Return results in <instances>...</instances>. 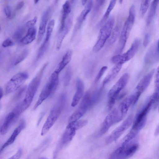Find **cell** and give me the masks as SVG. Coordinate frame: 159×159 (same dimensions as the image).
<instances>
[{
  "label": "cell",
  "mask_w": 159,
  "mask_h": 159,
  "mask_svg": "<svg viewBox=\"0 0 159 159\" xmlns=\"http://www.w3.org/2000/svg\"><path fill=\"white\" fill-rule=\"evenodd\" d=\"M116 1V0H111L110 1L106 11L102 19L97 25V27L99 28L102 26L103 24L108 19L111 12L115 5Z\"/></svg>",
  "instance_id": "cell-29"
},
{
  "label": "cell",
  "mask_w": 159,
  "mask_h": 159,
  "mask_svg": "<svg viewBox=\"0 0 159 159\" xmlns=\"http://www.w3.org/2000/svg\"><path fill=\"white\" fill-rule=\"evenodd\" d=\"M91 95L89 92L85 94L78 109L69 117V122L76 121L83 116L91 106Z\"/></svg>",
  "instance_id": "cell-11"
},
{
  "label": "cell",
  "mask_w": 159,
  "mask_h": 159,
  "mask_svg": "<svg viewBox=\"0 0 159 159\" xmlns=\"http://www.w3.org/2000/svg\"><path fill=\"white\" fill-rule=\"evenodd\" d=\"M72 21V16H70L66 21L64 28L59 30L56 45V49L57 50H59L60 49L64 39L71 28Z\"/></svg>",
  "instance_id": "cell-15"
},
{
  "label": "cell",
  "mask_w": 159,
  "mask_h": 159,
  "mask_svg": "<svg viewBox=\"0 0 159 159\" xmlns=\"http://www.w3.org/2000/svg\"><path fill=\"white\" fill-rule=\"evenodd\" d=\"M120 27L118 25L113 30L110 36L109 41V43L110 45L113 44L116 41L120 36Z\"/></svg>",
  "instance_id": "cell-30"
},
{
  "label": "cell",
  "mask_w": 159,
  "mask_h": 159,
  "mask_svg": "<svg viewBox=\"0 0 159 159\" xmlns=\"http://www.w3.org/2000/svg\"><path fill=\"white\" fill-rule=\"evenodd\" d=\"M88 1L87 0H82L81 2L83 6L85 5L87 3Z\"/></svg>",
  "instance_id": "cell-50"
},
{
  "label": "cell",
  "mask_w": 159,
  "mask_h": 159,
  "mask_svg": "<svg viewBox=\"0 0 159 159\" xmlns=\"http://www.w3.org/2000/svg\"><path fill=\"white\" fill-rule=\"evenodd\" d=\"M21 114L15 108L6 117L0 128L1 135L5 134L11 127L16 122Z\"/></svg>",
  "instance_id": "cell-13"
},
{
  "label": "cell",
  "mask_w": 159,
  "mask_h": 159,
  "mask_svg": "<svg viewBox=\"0 0 159 159\" xmlns=\"http://www.w3.org/2000/svg\"><path fill=\"white\" fill-rule=\"evenodd\" d=\"M72 52L68 50L63 56L62 60L58 64L54 72L59 74V73L70 62L72 57Z\"/></svg>",
  "instance_id": "cell-23"
},
{
  "label": "cell",
  "mask_w": 159,
  "mask_h": 159,
  "mask_svg": "<svg viewBox=\"0 0 159 159\" xmlns=\"http://www.w3.org/2000/svg\"><path fill=\"white\" fill-rule=\"evenodd\" d=\"M3 91L2 88L0 87V99H1L2 98L3 95Z\"/></svg>",
  "instance_id": "cell-49"
},
{
  "label": "cell",
  "mask_w": 159,
  "mask_h": 159,
  "mask_svg": "<svg viewBox=\"0 0 159 159\" xmlns=\"http://www.w3.org/2000/svg\"><path fill=\"white\" fill-rule=\"evenodd\" d=\"M29 76L26 72H20L14 75L5 86V93L7 95L17 90L28 79Z\"/></svg>",
  "instance_id": "cell-10"
},
{
  "label": "cell",
  "mask_w": 159,
  "mask_h": 159,
  "mask_svg": "<svg viewBox=\"0 0 159 159\" xmlns=\"http://www.w3.org/2000/svg\"><path fill=\"white\" fill-rule=\"evenodd\" d=\"M22 153V150L21 149H18L17 152L13 156L8 159H19Z\"/></svg>",
  "instance_id": "cell-45"
},
{
  "label": "cell",
  "mask_w": 159,
  "mask_h": 159,
  "mask_svg": "<svg viewBox=\"0 0 159 159\" xmlns=\"http://www.w3.org/2000/svg\"><path fill=\"white\" fill-rule=\"evenodd\" d=\"M149 35L147 33L146 34L145 36L143 41V45L144 47H147L149 43Z\"/></svg>",
  "instance_id": "cell-46"
},
{
  "label": "cell",
  "mask_w": 159,
  "mask_h": 159,
  "mask_svg": "<svg viewBox=\"0 0 159 159\" xmlns=\"http://www.w3.org/2000/svg\"><path fill=\"white\" fill-rule=\"evenodd\" d=\"M103 89V86L101 87L98 90H97L92 96H91V107L95 104L99 100L102 95Z\"/></svg>",
  "instance_id": "cell-32"
},
{
  "label": "cell",
  "mask_w": 159,
  "mask_h": 159,
  "mask_svg": "<svg viewBox=\"0 0 159 159\" xmlns=\"http://www.w3.org/2000/svg\"><path fill=\"white\" fill-rule=\"evenodd\" d=\"M26 28L25 27H21L17 29L14 33L13 37L16 40H20L22 38Z\"/></svg>",
  "instance_id": "cell-39"
},
{
  "label": "cell",
  "mask_w": 159,
  "mask_h": 159,
  "mask_svg": "<svg viewBox=\"0 0 159 159\" xmlns=\"http://www.w3.org/2000/svg\"><path fill=\"white\" fill-rule=\"evenodd\" d=\"M41 159H46V158H42Z\"/></svg>",
  "instance_id": "cell-53"
},
{
  "label": "cell",
  "mask_w": 159,
  "mask_h": 159,
  "mask_svg": "<svg viewBox=\"0 0 159 159\" xmlns=\"http://www.w3.org/2000/svg\"><path fill=\"white\" fill-rule=\"evenodd\" d=\"M49 42H46L44 41L40 47L36 57L37 60L40 59L44 54L46 52L49 44Z\"/></svg>",
  "instance_id": "cell-34"
},
{
  "label": "cell",
  "mask_w": 159,
  "mask_h": 159,
  "mask_svg": "<svg viewBox=\"0 0 159 159\" xmlns=\"http://www.w3.org/2000/svg\"><path fill=\"white\" fill-rule=\"evenodd\" d=\"M24 5V2L23 1L19 2L16 5V10H18L21 9Z\"/></svg>",
  "instance_id": "cell-47"
},
{
  "label": "cell",
  "mask_w": 159,
  "mask_h": 159,
  "mask_svg": "<svg viewBox=\"0 0 159 159\" xmlns=\"http://www.w3.org/2000/svg\"><path fill=\"white\" fill-rule=\"evenodd\" d=\"M129 78V75L128 74H124L109 90L108 94V107L109 110L112 107L120 92L127 84Z\"/></svg>",
  "instance_id": "cell-6"
},
{
  "label": "cell",
  "mask_w": 159,
  "mask_h": 159,
  "mask_svg": "<svg viewBox=\"0 0 159 159\" xmlns=\"http://www.w3.org/2000/svg\"><path fill=\"white\" fill-rule=\"evenodd\" d=\"M55 21L54 19L51 20L49 22L47 28L46 36L44 40L49 42L54 26Z\"/></svg>",
  "instance_id": "cell-35"
},
{
  "label": "cell",
  "mask_w": 159,
  "mask_h": 159,
  "mask_svg": "<svg viewBox=\"0 0 159 159\" xmlns=\"http://www.w3.org/2000/svg\"><path fill=\"white\" fill-rule=\"evenodd\" d=\"M76 130L68 124L62 136L61 145H64L70 142L76 134Z\"/></svg>",
  "instance_id": "cell-21"
},
{
  "label": "cell",
  "mask_w": 159,
  "mask_h": 159,
  "mask_svg": "<svg viewBox=\"0 0 159 159\" xmlns=\"http://www.w3.org/2000/svg\"><path fill=\"white\" fill-rule=\"evenodd\" d=\"M155 101V105L159 102V66L157 69L155 80L154 92L152 95Z\"/></svg>",
  "instance_id": "cell-28"
},
{
  "label": "cell",
  "mask_w": 159,
  "mask_h": 159,
  "mask_svg": "<svg viewBox=\"0 0 159 159\" xmlns=\"http://www.w3.org/2000/svg\"><path fill=\"white\" fill-rule=\"evenodd\" d=\"M87 123V120H81L69 122L68 124L76 131L86 125Z\"/></svg>",
  "instance_id": "cell-31"
},
{
  "label": "cell",
  "mask_w": 159,
  "mask_h": 159,
  "mask_svg": "<svg viewBox=\"0 0 159 159\" xmlns=\"http://www.w3.org/2000/svg\"><path fill=\"white\" fill-rule=\"evenodd\" d=\"M36 35V29L34 27L30 28L28 29L26 35L20 40V42L23 45L28 44L35 39Z\"/></svg>",
  "instance_id": "cell-24"
},
{
  "label": "cell",
  "mask_w": 159,
  "mask_h": 159,
  "mask_svg": "<svg viewBox=\"0 0 159 159\" xmlns=\"http://www.w3.org/2000/svg\"><path fill=\"white\" fill-rule=\"evenodd\" d=\"M59 83V74L54 71L42 90L33 110H36L46 99L52 95L57 89Z\"/></svg>",
  "instance_id": "cell-4"
},
{
  "label": "cell",
  "mask_w": 159,
  "mask_h": 159,
  "mask_svg": "<svg viewBox=\"0 0 159 159\" xmlns=\"http://www.w3.org/2000/svg\"><path fill=\"white\" fill-rule=\"evenodd\" d=\"M4 11L7 18H10L11 17V7L9 6H5L4 8Z\"/></svg>",
  "instance_id": "cell-43"
},
{
  "label": "cell",
  "mask_w": 159,
  "mask_h": 159,
  "mask_svg": "<svg viewBox=\"0 0 159 159\" xmlns=\"http://www.w3.org/2000/svg\"><path fill=\"white\" fill-rule=\"evenodd\" d=\"M66 96L62 94L53 107L42 127L41 135H45L52 127L60 116L65 105Z\"/></svg>",
  "instance_id": "cell-2"
},
{
  "label": "cell",
  "mask_w": 159,
  "mask_h": 159,
  "mask_svg": "<svg viewBox=\"0 0 159 159\" xmlns=\"http://www.w3.org/2000/svg\"><path fill=\"white\" fill-rule=\"evenodd\" d=\"M72 75V70L70 66L67 67L65 71L64 77V86H68L70 81Z\"/></svg>",
  "instance_id": "cell-36"
},
{
  "label": "cell",
  "mask_w": 159,
  "mask_h": 159,
  "mask_svg": "<svg viewBox=\"0 0 159 159\" xmlns=\"http://www.w3.org/2000/svg\"><path fill=\"white\" fill-rule=\"evenodd\" d=\"M48 65L44 64L27 87L25 97L23 100L19 104L22 113L30 106L39 87L44 70Z\"/></svg>",
  "instance_id": "cell-1"
},
{
  "label": "cell",
  "mask_w": 159,
  "mask_h": 159,
  "mask_svg": "<svg viewBox=\"0 0 159 159\" xmlns=\"http://www.w3.org/2000/svg\"><path fill=\"white\" fill-rule=\"evenodd\" d=\"M155 69H153L141 80L136 88V92L140 95L149 86L155 72Z\"/></svg>",
  "instance_id": "cell-16"
},
{
  "label": "cell",
  "mask_w": 159,
  "mask_h": 159,
  "mask_svg": "<svg viewBox=\"0 0 159 159\" xmlns=\"http://www.w3.org/2000/svg\"><path fill=\"white\" fill-rule=\"evenodd\" d=\"M13 45V42L11 39L8 38L3 41L2 46L3 47L6 48L12 46Z\"/></svg>",
  "instance_id": "cell-44"
},
{
  "label": "cell",
  "mask_w": 159,
  "mask_h": 159,
  "mask_svg": "<svg viewBox=\"0 0 159 159\" xmlns=\"http://www.w3.org/2000/svg\"><path fill=\"white\" fill-rule=\"evenodd\" d=\"M157 45H158V49L159 51V40L158 41V42Z\"/></svg>",
  "instance_id": "cell-52"
},
{
  "label": "cell",
  "mask_w": 159,
  "mask_h": 159,
  "mask_svg": "<svg viewBox=\"0 0 159 159\" xmlns=\"http://www.w3.org/2000/svg\"><path fill=\"white\" fill-rule=\"evenodd\" d=\"M37 18L35 16L32 20L28 21L25 24V26L26 28H29L33 27L35 25L37 20Z\"/></svg>",
  "instance_id": "cell-42"
},
{
  "label": "cell",
  "mask_w": 159,
  "mask_h": 159,
  "mask_svg": "<svg viewBox=\"0 0 159 159\" xmlns=\"http://www.w3.org/2000/svg\"><path fill=\"white\" fill-rule=\"evenodd\" d=\"M139 147V145L136 143H128L125 147L122 156V159H125L132 156Z\"/></svg>",
  "instance_id": "cell-26"
},
{
  "label": "cell",
  "mask_w": 159,
  "mask_h": 159,
  "mask_svg": "<svg viewBox=\"0 0 159 159\" xmlns=\"http://www.w3.org/2000/svg\"><path fill=\"white\" fill-rule=\"evenodd\" d=\"M51 9L48 8L43 14L41 17L39 29L37 42L39 43L41 40L45 33L46 26L50 13Z\"/></svg>",
  "instance_id": "cell-17"
},
{
  "label": "cell",
  "mask_w": 159,
  "mask_h": 159,
  "mask_svg": "<svg viewBox=\"0 0 159 159\" xmlns=\"http://www.w3.org/2000/svg\"><path fill=\"white\" fill-rule=\"evenodd\" d=\"M115 21L114 17L113 16H111L101 27L97 41L93 47V50L94 52H97L99 51L110 36L113 30Z\"/></svg>",
  "instance_id": "cell-5"
},
{
  "label": "cell",
  "mask_w": 159,
  "mask_h": 159,
  "mask_svg": "<svg viewBox=\"0 0 159 159\" xmlns=\"http://www.w3.org/2000/svg\"><path fill=\"white\" fill-rule=\"evenodd\" d=\"M96 1L94 8L93 18L96 17L98 15L100 10L105 3L106 1L97 0Z\"/></svg>",
  "instance_id": "cell-33"
},
{
  "label": "cell",
  "mask_w": 159,
  "mask_h": 159,
  "mask_svg": "<svg viewBox=\"0 0 159 159\" xmlns=\"http://www.w3.org/2000/svg\"><path fill=\"white\" fill-rule=\"evenodd\" d=\"M159 0H153L151 3L149 12L146 24L149 25L154 18Z\"/></svg>",
  "instance_id": "cell-27"
},
{
  "label": "cell",
  "mask_w": 159,
  "mask_h": 159,
  "mask_svg": "<svg viewBox=\"0 0 159 159\" xmlns=\"http://www.w3.org/2000/svg\"><path fill=\"white\" fill-rule=\"evenodd\" d=\"M122 65L121 64H116L111 68L103 80V85L110 82L116 76L120 70Z\"/></svg>",
  "instance_id": "cell-25"
},
{
  "label": "cell",
  "mask_w": 159,
  "mask_h": 159,
  "mask_svg": "<svg viewBox=\"0 0 159 159\" xmlns=\"http://www.w3.org/2000/svg\"><path fill=\"white\" fill-rule=\"evenodd\" d=\"M27 88L26 85L20 88L15 94L13 100L16 101L19 99L22 96Z\"/></svg>",
  "instance_id": "cell-40"
},
{
  "label": "cell",
  "mask_w": 159,
  "mask_h": 159,
  "mask_svg": "<svg viewBox=\"0 0 159 159\" xmlns=\"http://www.w3.org/2000/svg\"><path fill=\"white\" fill-rule=\"evenodd\" d=\"M134 116L132 114L129 116L116 129L107 139V143H110L116 140L131 125L133 122Z\"/></svg>",
  "instance_id": "cell-12"
},
{
  "label": "cell",
  "mask_w": 159,
  "mask_h": 159,
  "mask_svg": "<svg viewBox=\"0 0 159 159\" xmlns=\"http://www.w3.org/2000/svg\"><path fill=\"white\" fill-rule=\"evenodd\" d=\"M150 1H142L140 8L139 12L141 16L143 17L145 14L148 9Z\"/></svg>",
  "instance_id": "cell-37"
},
{
  "label": "cell",
  "mask_w": 159,
  "mask_h": 159,
  "mask_svg": "<svg viewBox=\"0 0 159 159\" xmlns=\"http://www.w3.org/2000/svg\"><path fill=\"white\" fill-rule=\"evenodd\" d=\"M107 68V67L106 66H103L101 68L95 77L94 80L95 83L97 82L101 79Z\"/></svg>",
  "instance_id": "cell-41"
},
{
  "label": "cell",
  "mask_w": 159,
  "mask_h": 159,
  "mask_svg": "<svg viewBox=\"0 0 159 159\" xmlns=\"http://www.w3.org/2000/svg\"><path fill=\"white\" fill-rule=\"evenodd\" d=\"M76 92L73 98L71 106L75 107L77 105L82 98L84 90V85L83 81L78 78L76 82Z\"/></svg>",
  "instance_id": "cell-19"
},
{
  "label": "cell",
  "mask_w": 159,
  "mask_h": 159,
  "mask_svg": "<svg viewBox=\"0 0 159 159\" xmlns=\"http://www.w3.org/2000/svg\"><path fill=\"white\" fill-rule=\"evenodd\" d=\"M29 53V50L27 49H24L16 59L14 65H16L23 61L27 56Z\"/></svg>",
  "instance_id": "cell-38"
},
{
  "label": "cell",
  "mask_w": 159,
  "mask_h": 159,
  "mask_svg": "<svg viewBox=\"0 0 159 159\" xmlns=\"http://www.w3.org/2000/svg\"><path fill=\"white\" fill-rule=\"evenodd\" d=\"M93 2L92 0H89L88 1L87 3L85 5L84 9L78 17L75 27V30H77L78 29L80 28L88 14L91 11L93 6Z\"/></svg>",
  "instance_id": "cell-20"
},
{
  "label": "cell",
  "mask_w": 159,
  "mask_h": 159,
  "mask_svg": "<svg viewBox=\"0 0 159 159\" xmlns=\"http://www.w3.org/2000/svg\"><path fill=\"white\" fill-rule=\"evenodd\" d=\"M25 120L22 119L20 121L18 126L14 130L12 134L7 141L1 147L0 152H1L6 147L13 143L16 138L25 127Z\"/></svg>",
  "instance_id": "cell-18"
},
{
  "label": "cell",
  "mask_w": 159,
  "mask_h": 159,
  "mask_svg": "<svg viewBox=\"0 0 159 159\" xmlns=\"http://www.w3.org/2000/svg\"><path fill=\"white\" fill-rule=\"evenodd\" d=\"M71 10L70 2L69 1L67 0L66 1L62 6L61 25L59 30H62L64 27L66 20L70 13Z\"/></svg>",
  "instance_id": "cell-22"
},
{
  "label": "cell",
  "mask_w": 159,
  "mask_h": 159,
  "mask_svg": "<svg viewBox=\"0 0 159 159\" xmlns=\"http://www.w3.org/2000/svg\"><path fill=\"white\" fill-rule=\"evenodd\" d=\"M144 107L136 115L131 129L139 132L145 126L147 115L152 106L154 104V101L152 95L149 98Z\"/></svg>",
  "instance_id": "cell-7"
},
{
  "label": "cell",
  "mask_w": 159,
  "mask_h": 159,
  "mask_svg": "<svg viewBox=\"0 0 159 159\" xmlns=\"http://www.w3.org/2000/svg\"><path fill=\"white\" fill-rule=\"evenodd\" d=\"M158 134H159V125L156 129L154 133V135L155 136H157Z\"/></svg>",
  "instance_id": "cell-48"
},
{
  "label": "cell",
  "mask_w": 159,
  "mask_h": 159,
  "mask_svg": "<svg viewBox=\"0 0 159 159\" xmlns=\"http://www.w3.org/2000/svg\"><path fill=\"white\" fill-rule=\"evenodd\" d=\"M158 111H159V107H158Z\"/></svg>",
  "instance_id": "cell-54"
},
{
  "label": "cell",
  "mask_w": 159,
  "mask_h": 159,
  "mask_svg": "<svg viewBox=\"0 0 159 159\" xmlns=\"http://www.w3.org/2000/svg\"><path fill=\"white\" fill-rule=\"evenodd\" d=\"M140 44V40L138 39H135L130 48L126 52L115 55L111 57V62L116 64L122 65L134 56L138 50Z\"/></svg>",
  "instance_id": "cell-9"
},
{
  "label": "cell",
  "mask_w": 159,
  "mask_h": 159,
  "mask_svg": "<svg viewBox=\"0 0 159 159\" xmlns=\"http://www.w3.org/2000/svg\"><path fill=\"white\" fill-rule=\"evenodd\" d=\"M139 97L134 93L127 97L120 103L117 108L116 109V123L120 122L124 119L129 107L136 102Z\"/></svg>",
  "instance_id": "cell-8"
},
{
  "label": "cell",
  "mask_w": 159,
  "mask_h": 159,
  "mask_svg": "<svg viewBox=\"0 0 159 159\" xmlns=\"http://www.w3.org/2000/svg\"><path fill=\"white\" fill-rule=\"evenodd\" d=\"M116 109H115L104 119L100 128L99 134L102 136L107 132L110 127L116 123Z\"/></svg>",
  "instance_id": "cell-14"
},
{
  "label": "cell",
  "mask_w": 159,
  "mask_h": 159,
  "mask_svg": "<svg viewBox=\"0 0 159 159\" xmlns=\"http://www.w3.org/2000/svg\"><path fill=\"white\" fill-rule=\"evenodd\" d=\"M135 19V10L134 5L130 7L128 17L121 31L119 43L116 52L120 54L124 49L130 32L133 25Z\"/></svg>",
  "instance_id": "cell-3"
},
{
  "label": "cell",
  "mask_w": 159,
  "mask_h": 159,
  "mask_svg": "<svg viewBox=\"0 0 159 159\" xmlns=\"http://www.w3.org/2000/svg\"><path fill=\"white\" fill-rule=\"evenodd\" d=\"M39 1L37 0H36L34 1V3L35 4H37Z\"/></svg>",
  "instance_id": "cell-51"
}]
</instances>
